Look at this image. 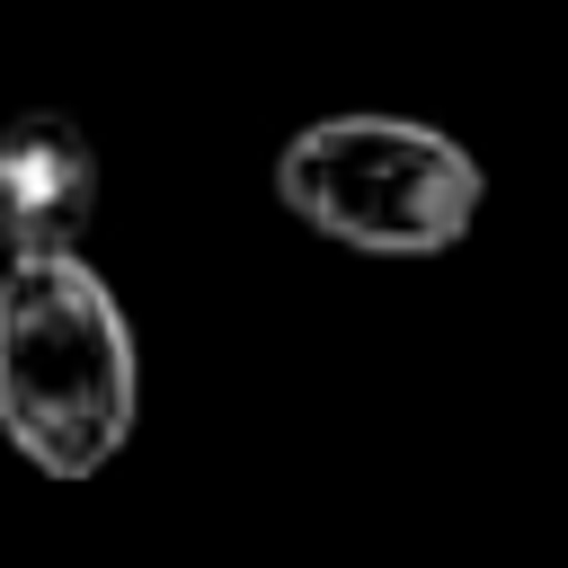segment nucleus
<instances>
[{
	"mask_svg": "<svg viewBox=\"0 0 568 568\" xmlns=\"http://www.w3.org/2000/svg\"><path fill=\"white\" fill-rule=\"evenodd\" d=\"M133 328L89 257L0 266V435L44 479H98L133 435Z\"/></svg>",
	"mask_w": 568,
	"mask_h": 568,
	"instance_id": "obj_1",
	"label": "nucleus"
},
{
	"mask_svg": "<svg viewBox=\"0 0 568 568\" xmlns=\"http://www.w3.org/2000/svg\"><path fill=\"white\" fill-rule=\"evenodd\" d=\"M479 160L417 115H320L275 151V204L355 257H444L479 222Z\"/></svg>",
	"mask_w": 568,
	"mask_h": 568,
	"instance_id": "obj_2",
	"label": "nucleus"
},
{
	"mask_svg": "<svg viewBox=\"0 0 568 568\" xmlns=\"http://www.w3.org/2000/svg\"><path fill=\"white\" fill-rule=\"evenodd\" d=\"M98 222V142L36 106L0 133V248L9 257H80Z\"/></svg>",
	"mask_w": 568,
	"mask_h": 568,
	"instance_id": "obj_3",
	"label": "nucleus"
}]
</instances>
